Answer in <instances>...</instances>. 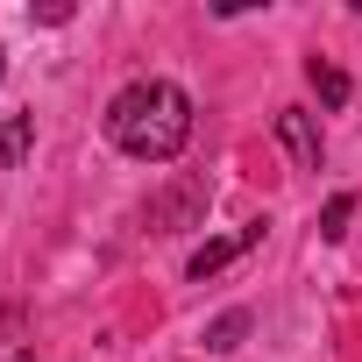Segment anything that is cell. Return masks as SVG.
I'll return each instance as SVG.
<instances>
[{
	"instance_id": "3957f363",
	"label": "cell",
	"mask_w": 362,
	"mask_h": 362,
	"mask_svg": "<svg viewBox=\"0 0 362 362\" xmlns=\"http://www.w3.org/2000/svg\"><path fill=\"white\" fill-rule=\"evenodd\" d=\"M256 242H263V221H249L242 235H221V242H199L185 270H192V277H214V270H228V263H235L242 249H256Z\"/></svg>"
},
{
	"instance_id": "277c9868",
	"label": "cell",
	"mask_w": 362,
	"mask_h": 362,
	"mask_svg": "<svg viewBox=\"0 0 362 362\" xmlns=\"http://www.w3.org/2000/svg\"><path fill=\"white\" fill-rule=\"evenodd\" d=\"M305 78H313L320 107H348V71H341V64H327V57H305Z\"/></svg>"
},
{
	"instance_id": "ba28073f",
	"label": "cell",
	"mask_w": 362,
	"mask_h": 362,
	"mask_svg": "<svg viewBox=\"0 0 362 362\" xmlns=\"http://www.w3.org/2000/svg\"><path fill=\"white\" fill-rule=\"evenodd\" d=\"M348 214H355V199H348V192H341V199H327V214H320V235H327V242H341V235H348Z\"/></svg>"
},
{
	"instance_id": "52a82bcc",
	"label": "cell",
	"mask_w": 362,
	"mask_h": 362,
	"mask_svg": "<svg viewBox=\"0 0 362 362\" xmlns=\"http://www.w3.org/2000/svg\"><path fill=\"white\" fill-rule=\"evenodd\" d=\"M0 362H29V334H22V313L0 320Z\"/></svg>"
},
{
	"instance_id": "6da1fadb",
	"label": "cell",
	"mask_w": 362,
	"mask_h": 362,
	"mask_svg": "<svg viewBox=\"0 0 362 362\" xmlns=\"http://www.w3.org/2000/svg\"><path fill=\"white\" fill-rule=\"evenodd\" d=\"M107 135H114V149H128L142 163H170L177 149L192 142V100H185V86H170V78L121 86L114 107H107Z\"/></svg>"
},
{
	"instance_id": "7a4b0ae2",
	"label": "cell",
	"mask_w": 362,
	"mask_h": 362,
	"mask_svg": "<svg viewBox=\"0 0 362 362\" xmlns=\"http://www.w3.org/2000/svg\"><path fill=\"white\" fill-rule=\"evenodd\" d=\"M277 142L291 149V163H298V170H320V128H313V114H305V107H284V114H277Z\"/></svg>"
},
{
	"instance_id": "5b68a950",
	"label": "cell",
	"mask_w": 362,
	"mask_h": 362,
	"mask_svg": "<svg viewBox=\"0 0 362 362\" xmlns=\"http://www.w3.org/2000/svg\"><path fill=\"white\" fill-rule=\"evenodd\" d=\"M29 142H36V121H29V114H15L8 128H0V163H22V156H29Z\"/></svg>"
},
{
	"instance_id": "8992f818",
	"label": "cell",
	"mask_w": 362,
	"mask_h": 362,
	"mask_svg": "<svg viewBox=\"0 0 362 362\" xmlns=\"http://www.w3.org/2000/svg\"><path fill=\"white\" fill-rule=\"evenodd\" d=\"M242 334H249V313H221V320L206 327V348L228 355V348H242Z\"/></svg>"
},
{
	"instance_id": "9c48e42d",
	"label": "cell",
	"mask_w": 362,
	"mask_h": 362,
	"mask_svg": "<svg viewBox=\"0 0 362 362\" xmlns=\"http://www.w3.org/2000/svg\"><path fill=\"white\" fill-rule=\"evenodd\" d=\"M0 57H8V50H0ZM0 71H8V64H0Z\"/></svg>"
}]
</instances>
